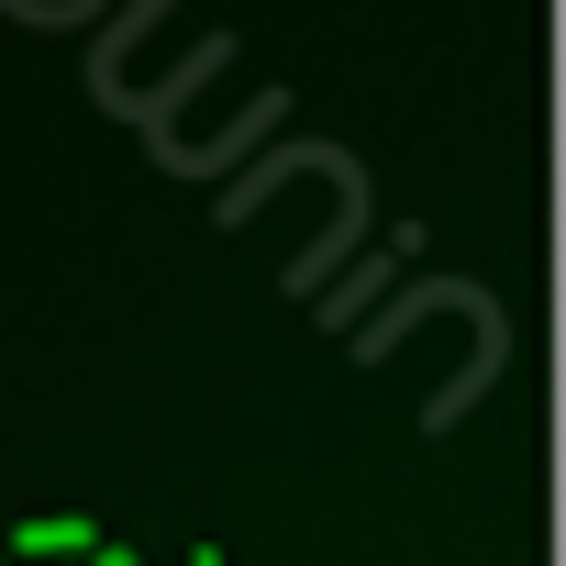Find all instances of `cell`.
Returning a JSON list of instances; mask_svg holds the SVG:
<instances>
[{
  "label": "cell",
  "instance_id": "6da1fadb",
  "mask_svg": "<svg viewBox=\"0 0 566 566\" xmlns=\"http://www.w3.org/2000/svg\"><path fill=\"white\" fill-rule=\"evenodd\" d=\"M23 555H45V566H78V555H90V522H23Z\"/></svg>",
  "mask_w": 566,
  "mask_h": 566
}]
</instances>
